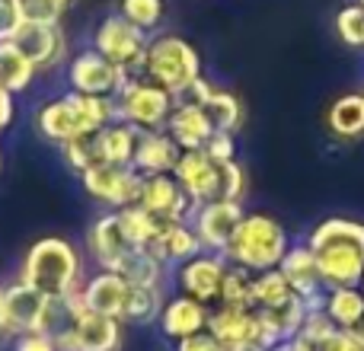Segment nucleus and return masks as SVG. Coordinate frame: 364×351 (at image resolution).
I'll list each match as a JSON object with an SVG mask.
<instances>
[{
	"mask_svg": "<svg viewBox=\"0 0 364 351\" xmlns=\"http://www.w3.org/2000/svg\"><path fill=\"white\" fill-rule=\"evenodd\" d=\"M323 288H358L364 275V224L352 217H326L307 233Z\"/></svg>",
	"mask_w": 364,
	"mask_h": 351,
	"instance_id": "nucleus-1",
	"label": "nucleus"
},
{
	"mask_svg": "<svg viewBox=\"0 0 364 351\" xmlns=\"http://www.w3.org/2000/svg\"><path fill=\"white\" fill-rule=\"evenodd\" d=\"M16 281L29 284L42 297L61 303L74 291L83 288V256L77 246L64 237H42L26 249L23 262H19Z\"/></svg>",
	"mask_w": 364,
	"mask_h": 351,
	"instance_id": "nucleus-2",
	"label": "nucleus"
},
{
	"mask_svg": "<svg viewBox=\"0 0 364 351\" xmlns=\"http://www.w3.org/2000/svg\"><path fill=\"white\" fill-rule=\"evenodd\" d=\"M288 246H291V237L282 220H275L272 214H243L224 256L227 262L259 275V271L278 269Z\"/></svg>",
	"mask_w": 364,
	"mask_h": 351,
	"instance_id": "nucleus-3",
	"label": "nucleus"
},
{
	"mask_svg": "<svg viewBox=\"0 0 364 351\" xmlns=\"http://www.w3.org/2000/svg\"><path fill=\"white\" fill-rule=\"evenodd\" d=\"M141 77H147L151 83H157L166 93L182 99V96L195 87V80H201V58L186 38L157 36L147 45Z\"/></svg>",
	"mask_w": 364,
	"mask_h": 351,
	"instance_id": "nucleus-4",
	"label": "nucleus"
},
{
	"mask_svg": "<svg viewBox=\"0 0 364 351\" xmlns=\"http://www.w3.org/2000/svg\"><path fill=\"white\" fill-rule=\"evenodd\" d=\"M64 323L61 303L42 297L23 281H10L0 288V326L6 339L26 333H58Z\"/></svg>",
	"mask_w": 364,
	"mask_h": 351,
	"instance_id": "nucleus-5",
	"label": "nucleus"
},
{
	"mask_svg": "<svg viewBox=\"0 0 364 351\" xmlns=\"http://www.w3.org/2000/svg\"><path fill=\"white\" fill-rule=\"evenodd\" d=\"M115 102H119V122H128L138 131H164L176 96L151 83L147 77H128Z\"/></svg>",
	"mask_w": 364,
	"mask_h": 351,
	"instance_id": "nucleus-6",
	"label": "nucleus"
},
{
	"mask_svg": "<svg viewBox=\"0 0 364 351\" xmlns=\"http://www.w3.org/2000/svg\"><path fill=\"white\" fill-rule=\"evenodd\" d=\"M147 45H151V36L141 32L138 26H132L122 13L106 16L93 32V48L119 70H125L128 77H141Z\"/></svg>",
	"mask_w": 364,
	"mask_h": 351,
	"instance_id": "nucleus-7",
	"label": "nucleus"
},
{
	"mask_svg": "<svg viewBox=\"0 0 364 351\" xmlns=\"http://www.w3.org/2000/svg\"><path fill=\"white\" fill-rule=\"evenodd\" d=\"M58 351H122L125 345V323L102 313H83L77 320L61 323L55 333Z\"/></svg>",
	"mask_w": 364,
	"mask_h": 351,
	"instance_id": "nucleus-8",
	"label": "nucleus"
},
{
	"mask_svg": "<svg viewBox=\"0 0 364 351\" xmlns=\"http://www.w3.org/2000/svg\"><path fill=\"white\" fill-rule=\"evenodd\" d=\"M227 269H230V262H227L224 252H198L195 259H188L176 269L179 294L195 297L198 303H208V307H218Z\"/></svg>",
	"mask_w": 364,
	"mask_h": 351,
	"instance_id": "nucleus-9",
	"label": "nucleus"
},
{
	"mask_svg": "<svg viewBox=\"0 0 364 351\" xmlns=\"http://www.w3.org/2000/svg\"><path fill=\"white\" fill-rule=\"evenodd\" d=\"M80 182H83V192L93 201H100L102 207H109V211H122L128 205H138L141 173H134L132 166L100 163L83 173Z\"/></svg>",
	"mask_w": 364,
	"mask_h": 351,
	"instance_id": "nucleus-10",
	"label": "nucleus"
},
{
	"mask_svg": "<svg viewBox=\"0 0 364 351\" xmlns=\"http://www.w3.org/2000/svg\"><path fill=\"white\" fill-rule=\"evenodd\" d=\"M208 333L227 351H265L259 335V313L256 307H230L218 303L208 316Z\"/></svg>",
	"mask_w": 364,
	"mask_h": 351,
	"instance_id": "nucleus-11",
	"label": "nucleus"
},
{
	"mask_svg": "<svg viewBox=\"0 0 364 351\" xmlns=\"http://www.w3.org/2000/svg\"><path fill=\"white\" fill-rule=\"evenodd\" d=\"M125 80H128L125 70H119L112 61H106L96 48L80 51V55H74L68 64V87L74 90V93L119 96V90L125 87Z\"/></svg>",
	"mask_w": 364,
	"mask_h": 351,
	"instance_id": "nucleus-12",
	"label": "nucleus"
},
{
	"mask_svg": "<svg viewBox=\"0 0 364 351\" xmlns=\"http://www.w3.org/2000/svg\"><path fill=\"white\" fill-rule=\"evenodd\" d=\"M243 201H205L192 211L188 224L198 233L201 249L205 252H224L243 220Z\"/></svg>",
	"mask_w": 364,
	"mask_h": 351,
	"instance_id": "nucleus-13",
	"label": "nucleus"
},
{
	"mask_svg": "<svg viewBox=\"0 0 364 351\" xmlns=\"http://www.w3.org/2000/svg\"><path fill=\"white\" fill-rule=\"evenodd\" d=\"M138 205L147 214H154L164 224H176V220H188L195 211V205L188 201V195L179 188V182L173 179V173L164 176H141V192Z\"/></svg>",
	"mask_w": 364,
	"mask_h": 351,
	"instance_id": "nucleus-14",
	"label": "nucleus"
},
{
	"mask_svg": "<svg viewBox=\"0 0 364 351\" xmlns=\"http://www.w3.org/2000/svg\"><path fill=\"white\" fill-rule=\"evenodd\" d=\"M32 64L36 70H51L68 58V36H64L61 23L45 26V23H19V29L10 38Z\"/></svg>",
	"mask_w": 364,
	"mask_h": 351,
	"instance_id": "nucleus-15",
	"label": "nucleus"
},
{
	"mask_svg": "<svg viewBox=\"0 0 364 351\" xmlns=\"http://www.w3.org/2000/svg\"><path fill=\"white\" fill-rule=\"evenodd\" d=\"M173 179L188 195L195 207L205 201H218L220 192V163H214L205 151H182L176 166H173Z\"/></svg>",
	"mask_w": 364,
	"mask_h": 351,
	"instance_id": "nucleus-16",
	"label": "nucleus"
},
{
	"mask_svg": "<svg viewBox=\"0 0 364 351\" xmlns=\"http://www.w3.org/2000/svg\"><path fill=\"white\" fill-rule=\"evenodd\" d=\"M87 252H90V259H93L100 269H112V271H119L122 262L134 252V246L128 243V237H125V230H122L119 214L115 211L100 214V217L90 224Z\"/></svg>",
	"mask_w": 364,
	"mask_h": 351,
	"instance_id": "nucleus-17",
	"label": "nucleus"
},
{
	"mask_svg": "<svg viewBox=\"0 0 364 351\" xmlns=\"http://www.w3.org/2000/svg\"><path fill=\"white\" fill-rule=\"evenodd\" d=\"M208 316H211L208 303H198L188 294H173L164 301V310L157 316V329L176 345V342L188 339V335L208 333Z\"/></svg>",
	"mask_w": 364,
	"mask_h": 351,
	"instance_id": "nucleus-18",
	"label": "nucleus"
},
{
	"mask_svg": "<svg viewBox=\"0 0 364 351\" xmlns=\"http://www.w3.org/2000/svg\"><path fill=\"white\" fill-rule=\"evenodd\" d=\"M186 96H188V99H195L201 109H205L208 119H211V125H214V131L237 134L240 128H243L246 109H243V99H240L237 93L214 87V83H208L205 77H201V80H195V87L188 90Z\"/></svg>",
	"mask_w": 364,
	"mask_h": 351,
	"instance_id": "nucleus-19",
	"label": "nucleus"
},
{
	"mask_svg": "<svg viewBox=\"0 0 364 351\" xmlns=\"http://www.w3.org/2000/svg\"><path fill=\"white\" fill-rule=\"evenodd\" d=\"M80 291H83V301H87V307L93 310V313L112 316V320L122 323L125 303H128V291H132V284H128L125 275H119V271H112V269H100L96 275H90L87 281H83Z\"/></svg>",
	"mask_w": 364,
	"mask_h": 351,
	"instance_id": "nucleus-20",
	"label": "nucleus"
},
{
	"mask_svg": "<svg viewBox=\"0 0 364 351\" xmlns=\"http://www.w3.org/2000/svg\"><path fill=\"white\" fill-rule=\"evenodd\" d=\"M164 131L176 141L179 151H201L205 141L211 138L214 125H211L208 112L198 106V102L188 99V96H182V99H176V106H173Z\"/></svg>",
	"mask_w": 364,
	"mask_h": 351,
	"instance_id": "nucleus-21",
	"label": "nucleus"
},
{
	"mask_svg": "<svg viewBox=\"0 0 364 351\" xmlns=\"http://www.w3.org/2000/svg\"><path fill=\"white\" fill-rule=\"evenodd\" d=\"M278 271L284 275V281L291 284V291H294L301 301L320 297L323 291H326V288H323V281H320L316 256H314V249L307 246V239H304V243H291L288 246V252H284Z\"/></svg>",
	"mask_w": 364,
	"mask_h": 351,
	"instance_id": "nucleus-22",
	"label": "nucleus"
},
{
	"mask_svg": "<svg viewBox=\"0 0 364 351\" xmlns=\"http://www.w3.org/2000/svg\"><path fill=\"white\" fill-rule=\"evenodd\" d=\"M36 128L48 144L55 147H64L68 141L80 138L83 128H80V119H77V109L70 102V96H58V99H48L38 106L36 112Z\"/></svg>",
	"mask_w": 364,
	"mask_h": 351,
	"instance_id": "nucleus-23",
	"label": "nucleus"
},
{
	"mask_svg": "<svg viewBox=\"0 0 364 351\" xmlns=\"http://www.w3.org/2000/svg\"><path fill=\"white\" fill-rule=\"evenodd\" d=\"M147 252H154L166 269H179L182 262L195 259L205 249H201V239H198V233L192 230V224H188V220H176V224H160L157 239L151 243Z\"/></svg>",
	"mask_w": 364,
	"mask_h": 351,
	"instance_id": "nucleus-24",
	"label": "nucleus"
},
{
	"mask_svg": "<svg viewBox=\"0 0 364 351\" xmlns=\"http://www.w3.org/2000/svg\"><path fill=\"white\" fill-rule=\"evenodd\" d=\"M179 147L176 141L170 138L166 131H141L138 134V147H134V160L132 170L141 176H164L173 173L179 160Z\"/></svg>",
	"mask_w": 364,
	"mask_h": 351,
	"instance_id": "nucleus-25",
	"label": "nucleus"
},
{
	"mask_svg": "<svg viewBox=\"0 0 364 351\" xmlns=\"http://www.w3.org/2000/svg\"><path fill=\"white\" fill-rule=\"evenodd\" d=\"M326 128L339 141L364 138V93H342L326 109Z\"/></svg>",
	"mask_w": 364,
	"mask_h": 351,
	"instance_id": "nucleus-26",
	"label": "nucleus"
},
{
	"mask_svg": "<svg viewBox=\"0 0 364 351\" xmlns=\"http://www.w3.org/2000/svg\"><path fill=\"white\" fill-rule=\"evenodd\" d=\"M138 128L128 122H112L102 131H96V144H100V157L102 163L112 166H132L134 160V147H138Z\"/></svg>",
	"mask_w": 364,
	"mask_h": 351,
	"instance_id": "nucleus-27",
	"label": "nucleus"
},
{
	"mask_svg": "<svg viewBox=\"0 0 364 351\" xmlns=\"http://www.w3.org/2000/svg\"><path fill=\"white\" fill-rule=\"evenodd\" d=\"M68 96L77 109L83 134H96L106 125L119 122V102H115V96H87V93H74V90H68Z\"/></svg>",
	"mask_w": 364,
	"mask_h": 351,
	"instance_id": "nucleus-28",
	"label": "nucleus"
},
{
	"mask_svg": "<svg viewBox=\"0 0 364 351\" xmlns=\"http://www.w3.org/2000/svg\"><path fill=\"white\" fill-rule=\"evenodd\" d=\"M323 313L336 329H352L364 313V291L361 288H326Z\"/></svg>",
	"mask_w": 364,
	"mask_h": 351,
	"instance_id": "nucleus-29",
	"label": "nucleus"
},
{
	"mask_svg": "<svg viewBox=\"0 0 364 351\" xmlns=\"http://www.w3.org/2000/svg\"><path fill=\"white\" fill-rule=\"evenodd\" d=\"M36 74H38L36 64H32L16 45L0 42V83H4L13 96L23 93V90H29L32 80H36Z\"/></svg>",
	"mask_w": 364,
	"mask_h": 351,
	"instance_id": "nucleus-30",
	"label": "nucleus"
},
{
	"mask_svg": "<svg viewBox=\"0 0 364 351\" xmlns=\"http://www.w3.org/2000/svg\"><path fill=\"white\" fill-rule=\"evenodd\" d=\"M164 301L166 297H164L160 288H141V284H132L122 323H125V326H151V323H157L160 310H164Z\"/></svg>",
	"mask_w": 364,
	"mask_h": 351,
	"instance_id": "nucleus-31",
	"label": "nucleus"
},
{
	"mask_svg": "<svg viewBox=\"0 0 364 351\" xmlns=\"http://www.w3.org/2000/svg\"><path fill=\"white\" fill-rule=\"evenodd\" d=\"M119 275H125L132 284H141V288H160L164 291L166 284V275H170V269H166L164 262H160L154 252L147 249H134L132 256L122 262Z\"/></svg>",
	"mask_w": 364,
	"mask_h": 351,
	"instance_id": "nucleus-32",
	"label": "nucleus"
},
{
	"mask_svg": "<svg viewBox=\"0 0 364 351\" xmlns=\"http://www.w3.org/2000/svg\"><path fill=\"white\" fill-rule=\"evenodd\" d=\"M115 214H119V224H122V230H125L128 243H132L134 249H151V243L157 239L164 220H157L154 214H147L141 205H128Z\"/></svg>",
	"mask_w": 364,
	"mask_h": 351,
	"instance_id": "nucleus-33",
	"label": "nucleus"
},
{
	"mask_svg": "<svg viewBox=\"0 0 364 351\" xmlns=\"http://www.w3.org/2000/svg\"><path fill=\"white\" fill-rule=\"evenodd\" d=\"M291 297H297V294L291 291V284L284 281V275L278 269L259 271V275L252 278V307L256 310L282 307V303H288Z\"/></svg>",
	"mask_w": 364,
	"mask_h": 351,
	"instance_id": "nucleus-34",
	"label": "nucleus"
},
{
	"mask_svg": "<svg viewBox=\"0 0 364 351\" xmlns=\"http://www.w3.org/2000/svg\"><path fill=\"white\" fill-rule=\"evenodd\" d=\"M61 160H64V166L77 176H83L87 170H93V166H100L102 157H100L96 134H80V138L68 141V144L61 147Z\"/></svg>",
	"mask_w": 364,
	"mask_h": 351,
	"instance_id": "nucleus-35",
	"label": "nucleus"
},
{
	"mask_svg": "<svg viewBox=\"0 0 364 351\" xmlns=\"http://www.w3.org/2000/svg\"><path fill=\"white\" fill-rule=\"evenodd\" d=\"M119 13L141 32H154L164 23V0H122Z\"/></svg>",
	"mask_w": 364,
	"mask_h": 351,
	"instance_id": "nucleus-36",
	"label": "nucleus"
},
{
	"mask_svg": "<svg viewBox=\"0 0 364 351\" xmlns=\"http://www.w3.org/2000/svg\"><path fill=\"white\" fill-rule=\"evenodd\" d=\"M252 271L240 269L230 262L224 278V291H220V303H230V307H252Z\"/></svg>",
	"mask_w": 364,
	"mask_h": 351,
	"instance_id": "nucleus-37",
	"label": "nucleus"
},
{
	"mask_svg": "<svg viewBox=\"0 0 364 351\" xmlns=\"http://www.w3.org/2000/svg\"><path fill=\"white\" fill-rule=\"evenodd\" d=\"M336 36H339L348 48H364V6L358 0L336 13Z\"/></svg>",
	"mask_w": 364,
	"mask_h": 351,
	"instance_id": "nucleus-38",
	"label": "nucleus"
},
{
	"mask_svg": "<svg viewBox=\"0 0 364 351\" xmlns=\"http://www.w3.org/2000/svg\"><path fill=\"white\" fill-rule=\"evenodd\" d=\"M16 10L23 23H45V26H58L64 13L55 0H16Z\"/></svg>",
	"mask_w": 364,
	"mask_h": 351,
	"instance_id": "nucleus-39",
	"label": "nucleus"
},
{
	"mask_svg": "<svg viewBox=\"0 0 364 351\" xmlns=\"http://www.w3.org/2000/svg\"><path fill=\"white\" fill-rule=\"evenodd\" d=\"M246 195V170L240 160H230V163H220V201H243Z\"/></svg>",
	"mask_w": 364,
	"mask_h": 351,
	"instance_id": "nucleus-40",
	"label": "nucleus"
},
{
	"mask_svg": "<svg viewBox=\"0 0 364 351\" xmlns=\"http://www.w3.org/2000/svg\"><path fill=\"white\" fill-rule=\"evenodd\" d=\"M201 151H205L214 163H230V160H237V134L211 131V138L205 141V147H201Z\"/></svg>",
	"mask_w": 364,
	"mask_h": 351,
	"instance_id": "nucleus-41",
	"label": "nucleus"
},
{
	"mask_svg": "<svg viewBox=\"0 0 364 351\" xmlns=\"http://www.w3.org/2000/svg\"><path fill=\"white\" fill-rule=\"evenodd\" d=\"M10 351H58L55 333H26L13 339Z\"/></svg>",
	"mask_w": 364,
	"mask_h": 351,
	"instance_id": "nucleus-42",
	"label": "nucleus"
},
{
	"mask_svg": "<svg viewBox=\"0 0 364 351\" xmlns=\"http://www.w3.org/2000/svg\"><path fill=\"white\" fill-rule=\"evenodd\" d=\"M19 10H16V0H0V42H10L13 32L19 29Z\"/></svg>",
	"mask_w": 364,
	"mask_h": 351,
	"instance_id": "nucleus-43",
	"label": "nucleus"
},
{
	"mask_svg": "<svg viewBox=\"0 0 364 351\" xmlns=\"http://www.w3.org/2000/svg\"><path fill=\"white\" fill-rule=\"evenodd\" d=\"M173 351H227V348L220 345L211 333H198V335H188V339L176 342V348Z\"/></svg>",
	"mask_w": 364,
	"mask_h": 351,
	"instance_id": "nucleus-44",
	"label": "nucleus"
},
{
	"mask_svg": "<svg viewBox=\"0 0 364 351\" xmlns=\"http://www.w3.org/2000/svg\"><path fill=\"white\" fill-rule=\"evenodd\" d=\"M13 119H16V102H13V93L0 83V134L6 131V128L13 125Z\"/></svg>",
	"mask_w": 364,
	"mask_h": 351,
	"instance_id": "nucleus-45",
	"label": "nucleus"
},
{
	"mask_svg": "<svg viewBox=\"0 0 364 351\" xmlns=\"http://www.w3.org/2000/svg\"><path fill=\"white\" fill-rule=\"evenodd\" d=\"M348 333H352V335H355V339H358V342H361V345H364V313H361V320H358V323H355V326H352V329H348Z\"/></svg>",
	"mask_w": 364,
	"mask_h": 351,
	"instance_id": "nucleus-46",
	"label": "nucleus"
},
{
	"mask_svg": "<svg viewBox=\"0 0 364 351\" xmlns=\"http://www.w3.org/2000/svg\"><path fill=\"white\" fill-rule=\"evenodd\" d=\"M55 4H58V6H61V10H68V6H70V4H74V0H55Z\"/></svg>",
	"mask_w": 364,
	"mask_h": 351,
	"instance_id": "nucleus-47",
	"label": "nucleus"
},
{
	"mask_svg": "<svg viewBox=\"0 0 364 351\" xmlns=\"http://www.w3.org/2000/svg\"><path fill=\"white\" fill-rule=\"evenodd\" d=\"M0 170H4V153H0Z\"/></svg>",
	"mask_w": 364,
	"mask_h": 351,
	"instance_id": "nucleus-48",
	"label": "nucleus"
},
{
	"mask_svg": "<svg viewBox=\"0 0 364 351\" xmlns=\"http://www.w3.org/2000/svg\"><path fill=\"white\" fill-rule=\"evenodd\" d=\"M358 288H361V291H364V275H361V284H358Z\"/></svg>",
	"mask_w": 364,
	"mask_h": 351,
	"instance_id": "nucleus-49",
	"label": "nucleus"
},
{
	"mask_svg": "<svg viewBox=\"0 0 364 351\" xmlns=\"http://www.w3.org/2000/svg\"><path fill=\"white\" fill-rule=\"evenodd\" d=\"M0 339H4V326H0Z\"/></svg>",
	"mask_w": 364,
	"mask_h": 351,
	"instance_id": "nucleus-50",
	"label": "nucleus"
},
{
	"mask_svg": "<svg viewBox=\"0 0 364 351\" xmlns=\"http://www.w3.org/2000/svg\"><path fill=\"white\" fill-rule=\"evenodd\" d=\"M358 4H361V6H364V0H358Z\"/></svg>",
	"mask_w": 364,
	"mask_h": 351,
	"instance_id": "nucleus-51",
	"label": "nucleus"
}]
</instances>
